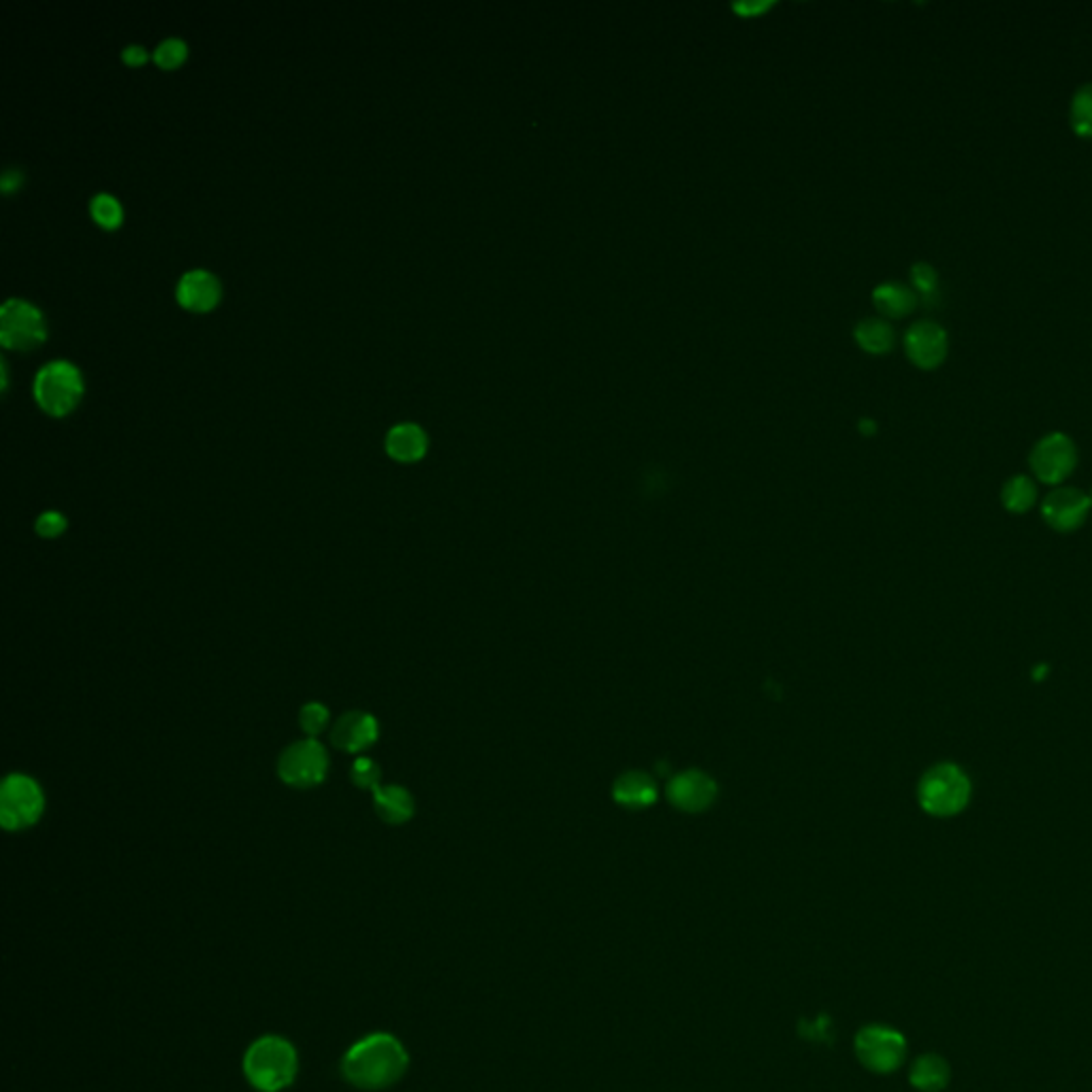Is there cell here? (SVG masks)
Wrapping results in <instances>:
<instances>
[{"label":"cell","instance_id":"1","mask_svg":"<svg viewBox=\"0 0 1092 1092\" xmlns=\"http://www.w3.org/2000/svg\"><path fill=\"white\" fill-rule=\"evenodd\" d=\"M410 1064L404 1043L389 1033H372L359 1039L342 1060L348 1084L361 1090H385L397 1084Z\"/></svg>","mask_w":1092,"mask_h":1092},{"label":"cell","instance_id":"2","mask_svg":"<svg viewBox=\"0 0 1092 1092\" xmlns=\"http://www.w3.org/2000/svg\"><path fill=\"white\" fill-rule=\"evenodd\" d=\"M300 1071L295 1045L280 1035L256 1039L243 1056V1073L258 1092H280L291 1086Z\"/></svg>","mask_w":1092,"mask_h":1092},{"label":"cell","instance_id":"3","mask_svg":"<svg viewBox=\"0 0 1092 1092\" xmlns=\"http://www.w3.org/2000/svg\"><path fill=\"white\" fill-rule=\"evenodd\" d=\"M920 806L933 817H954L971 800V781L967 772L950 762L933 766L918 787Z\"/></svg>","mask_w":1092,"mask_h":1092},{"label":"cell","instance_id":"4","mask_svg":"<svg viewBox=\"0 0 1092 1092\" xmlns=\"http://www.w3.org/2000/svg\"><path fill=\"white\" fill-rule=\"evenodd\" d=\"M46 811L41 785L29 774H10L0 787V824L10 833L33 829Z\"/></svg>","mask_w":1092,"mask_h":1092},{"label":"cell","instance_id":"5","mask_svg":"<svg viewBox=\"0 0 1092 1092\" xmlns=\"http://www.w3.org/2000/svg\"><path fill=\"white\" fill-rule=\"evenodd\" d=\"M33 389L35 399L48 414L63 416L78 406L84 391V380L71 361L56 359L37 372Z\"/></svg>","mask_w":1092,"mask_h":1092},{"label":"cell","instance_id":"6","mask_svg":"<svg viewBox=\"0 0 1092 1092\" xmlns=\"http://www.w3.org/2000/svg\"><path fill=\"white\" fill-rule=\"evenodd\" d=\"M329 772L327 749L317 738L300 740L285 749L278 762L280 779L297 789L321 785Z\"/></svg>","mask_w":1092,"mask_h":1092},{"label":"cell","instance_id":"7","mask_svg":"<svg viewBox=\"0 0 1092 1092\" xmlns=\"http://www.w3.org/2000/svg\"><path fill=\"white\" fill-rule=\"evenodd\" d=\"M1028 465L1043 484H1060L1077 465V446L1071 436L1062 431L1045 433L1030 448Z\"/></svg>","mask_w":1092,"mask_h":1092},{"label":"cell","instance_id":"8","mask_svg":"<svg viewBox=\"0 0 1092 1092\" xmlns=\"http://www.w3.org/2000/svg\"><path fill=\"white\" fill-rule=\"evenodd\" d=\"M46 334V319L35 304L14 297L0 308V342L5 346L29 351L39 346Z\"/></svg>","mask_w":1092,"mask_h":1092},{"label":"cell","instance_id":"9","mask_svg":"<svg viewBox=\"0 0 1092 1092\" xmlns=\"http://www.w3.org/2000/svg\"><path fill=\"white\" fill-rule=\"evenodd\" d=\"M856 1054L869 1071L892 1073L903 1064L907 1043L899 1030L882 1024H869L856 1035Z\"/></svg>","mask_w":1092,"mask_h":1092},{"label":"cell","instance_id":"10","mask_svg":"<svg viewBox=\"0 0 1092 1092\" xmlns=\"http://www.w3.org/2000/svg\"><path fill=\"white\" fill-rule=\"evenodd\" d=\"M903 346L907 359L918 370L931 372L945 363L950 353V336L935 321H918L905 331Z\"/></svg>","mask_w":1092,"mask_h":1092},{"label":"cell","instance_id":"11","mask_svg":"<svg viewBox=\"0 0 1092 1092\" xmlns=\"http://www.w3.org/2000/svg\"><path fill=\"white\" fill-rule=\"evenodd\" d=\"M1090 497L1075 487H1058L1045 495L1041 514L1056 531H1073L1084 525L1090 512Z\"/></svg>","mask_w":1092,"mask_h":1092},{"label":"cell","instance_id":"12","mask_svg":"<svg viewBox=\"0 0 1092 1092\" xmlns=\"http://www.w3.org/2000/svg\"><path fill=\"white\" fill-rule=\"evenodd\" d=\"M715 798H717V785L702 770L679 772L668 783V800L685 813L706 811L715 802Z\"/></svg>","mask_w":1092,"mask_h":1092},{"label":"cell","instance_id":"13","mask_svg":"<svg viewBox=\"0 0 1092 1092\" xmlns=\"http://www.w3.org/2000/svg\"><path fill=\"white\" fill-rule=\"evenodd\" d=\"M380 736L378 719L370 713L351 711L346 713L331 730V743L338 749H344L348 753H359L370 749Z\"/></svg>","mask_w":1092,"mask_h":1092},{"label":"cell","instance_id":"14","mask_svg":"<svg viewBox=\"0 0 1092 1092\" xmlns=\"http://www.w3.org/2000/svg\"><path fill=\"white\" fill-rule=\"evenodd\" d=\"M220 293H222V289H220L218 278L207 269H190V271H186L184 276L180 278V283H177V289H175L177 302L184 308L194 310V312L211 310L218 304Z\"/></svg>","mask_w":1092,"mask_h":1092},{"label":"cell","instance_id":"15","mask_svg":"<svg viewBox=\"0 0 1092 1092\" xmlns=\"http://www.w3.org/2000/svg\"><path fill=\"white\" fill-rule=\"evenodd\" d=\"M374 808L387 824H406L414 815V798L402 785H378L374 791Z\"/></svg>","mask_w":1092,"mask_h":1092},{"label":"cell","instance_id":"16","mask_svg":"<svg viewBox=\"0 0 1092 1092\" xmlns=\"http://www.w3.org/2000/svg\"><path fill=\"white\" fill-rule=\"evenodd\" d=\"M873 304L886 319H905L918 308V293L897 280L884 283L873 291Z\"/></svg>","mask_w":1092,"mask_h":1092},{"label":"cell","instance_id":"17","mask_svg":"<svg viewBox=\"0 0 1092 1092\" xmlns=\"http://www.w3.org/2000/svg\"><path fill=\"white\" fill-rule=\"evenodd\" d=\"M387 453L397 461H416L427 450V433L416 423H399L387 433Z\"/></svg>","mask_w":1092,"mask_h":1092},{"label":"cell","instance_id":"18","mask_svg":"<svg viewBox=\"0 0 1092 1092\" xmlns=\"http://www.w3.org/2000/svg\"><path fill=\"white\" fill-rule=\"evenodd\" d=\"M613 796H615V800H617L621 806H628V808H645V806H649V804H653V802H655V798H658V787H655L653 779H651L647 772L632 770V772L621 774V777L615 781Z\"/></svg>","mask_w":1092,"mask_h":1092},{"label":"cell","instance_id":"19","mask_svg":"<svg viewBox=\"0 0 1092 1092\" xmlns=\"http://www.w3.org/2000/svg\"><path fill=\"white\" fill-rule=\"evenodd\" d=\"M950 1064L939 1054H924L920 1056L911 1071L909 1081L920 1092H941L950 1084Z\"/></svg>","mask_w":1092,"mask_h":1092},{"label":"cell","instance_id":"20","mask_svg":"<svg viewBox=\"0 0 1092 1092\" xmlns=\"http://www.w3.org/2000/svg\"><path fill=\"white\" fill-rule=\"evenodd\" d=\"M854 338L869 355H886L894 348L897 342V334L886 319H865L858 323Z\"/></svg>","mask_w":1092,"mask_h":1092},{"label":"cell","instance_id":"21","mask_svg":"<svg viewBox=\"0 0 1092 1092\" xmlns=\"http://www.w3.org/2000/svg\"><path fill=\"white\" fill-rule=\"evenodd\" d=\"M1001 501H1003V506L1009 512H1016V514H1022V512L1030 510L1035 506V501H1037V484H1035V480L1030 476H1024V474L1011 476L1003 484Z\"/></svg>","mask_w":1092,"mask_h":1092},{"label":"cell","instance_id":"22","mask_svg":"<svg viewBox=\"0 0 1092 1092\" xmlns=\"http://www.w3.org/2000/svg\"><path fill=\"white\" fill-rule=\"evenodd\" d=\"M1069 126L1081 139H1092V82L1081 84L1069 101Z\"/></svg>","mask_w":1092,"mask_h":1092},{"label":"cell","instance_id":"23","mask_svg":"<svg viewBox=\"0 0 1092 1092\" xmlns=\"http://www.w3.org/2000/svg\"><path fill=\"white\" fill-rule=\"evenodd\" d=\"M90 211L95 216V220L105 226V228H114L120 224L122 220V205L120 201L109 194V192H97L90 201Z\"/></svg>","mask_w":1092,"mask_h":1092},{"label":"cell","instance_id":"24","mask_svg":"<svg viewBox=\"0 0 1092 1092\" xmlns=\"http://www.w3.org/2000/svg\"><path fill=\"white\" fill-rule=\"evenodd\" d=\"M300 723L310 738H317L329 726V709L321 702H308L300 713Z\"/></svg>","mask_w":1092,"mask_h":1092},{"label":"cell","instance_id":"25","mask_svg":"<svg viewBox=\"0 0 1092 1092\" xmlns=\"http://www.w3.org/2000/svg\"><path fill=\"white\" fill-rule=\"evenodd\" d=\"M188 54V46L184 39L180 37H167L163 39L156 50H154V61L156 65H160L163 69H173L177 67Z\"/></svg>","mask_w":1092,"mask_h":1092},{"label":"cell","instance_id":"26","mask_svg":"<svg viewBox=\"0 0 1092 1092\" xmlns=\"http://www.w3.org/2000/svg\"><path fill=\"white\" fill-rule=\"evenodd\" d=\"M937 287H939V271L931 262L918 260L911 267V289L918 295H931L937 291Z\"/></svg>","mask_w":1092,"mask_h":1092},{"label":"cell","instance_id":"27","mask_svg":"<svg viewBox=\"0 0 1092 1092\" xmlns=\"http://www.w3.org/2000/svg\"><path fill=\"white\" fill-rule=\"evenodd\" d=\"M353 783L361 789H376L380 785V766L372 757H357L351 768Z\"/></svg>","mask_w":1092,"mask_h":1092},{"label":"cell","instance_id":"28","mask_svg":"<svg viewBox=\"0 0 1092 1092\" xmlns=\"http://www.w3.org/2000/svg\"><path fill=\"white\" fill-rule=\"evenodd\" d=\"M67 527H69V521H67V516H65L63 512H58V510H48V512H44V514L37 518V523H35L37 533H39L41 538H46V540H54V538L63 535V533L67 531Z\"/></svg>","mask_w":1092,"mask_h":1092},{"label":"cell","instance_id":"29","mask_svg":"<svg viewBox=\"0 0 1092 1092\" xmlns=\"http://www.w3.org/2000/svg\"><path fill=\"white\" fill-rule=\"evenodd\" d=\"M122 58H124L129 65H141V63H146V58H148V50H146L143 46H139V44H131V46H126V48L122 50Z\"/></svg>","mask_w":1092,"mask_h":1092},{"label":"cell","instance_id":"30","mask_svg":"<svg viewBox=\"0 0 1092 1092\" xmlns=\"http://www.w3.org/2000/svg\"><path fill=\"white\" fill-rule=\"evenodd\" d=\"M20 184H22V171L20 169H7L3 173V180H0V186H3L5 192L16 190Z\"/></svg>","mask_w":1092,"mask_h":1092},{"label":"cell","instance_id":"31","mask_svg":"<svg viewBox=\"0 0 1092 1092\" xmlns=\"http://www.w3.org/2000/svg\"><path fill=\"white\" fill-rule=\"evenodd\" d=\"M734 10L743 16H749V14H762L764 10H768V5H734Z\"/></svg>","mask_w":1092,"mask_h":1092},{"label":"cell","instance_id":"32","mask_svg":"<svg viewBox=\"0 0 1092 1092\" xmlns=\"http://www.w3.org/2000/svg\"><path fill=\"white\" fill-rule=\"evenodd\" d=\"M860 431H865V433H873V431H875V423H873V421H863V423H860Z\"/></svg>","mask_w":1092,"mask_h":1092},{"label":"cell","instance_id":"33","mask_svg":"<svg viewBox=\"0 0 1092 1092\" xmlns=\"http://www.w3.org/2000/svg\"><path fill=\"white\" fill-rule=\"evenodd\" d=\"M1088 497H1090V506H1092V493H1090V495H1088Z\"/></svg>","mask_w":1092,"mask_h":1092}]
</instances>
